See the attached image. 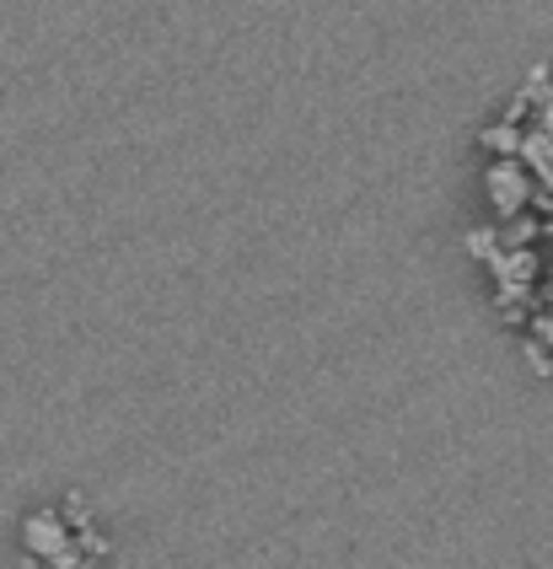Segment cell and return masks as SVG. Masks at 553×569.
Returning <instances> with one entry per match:
<instances>
[{"instance_id":"4","label":"cell","mask_w":553,"mask_h":569,"mask_svg":"<svg viewBox=\"0 0 553 569\" xmlns=\"http://www.w3.org/2000/svg\"><path fill=\"white\" fill-rule=\"evenodd\" d=\"M479 140H484V151H500V157H511V151L521 146V129H516V124H494V129H484Z\"/></svg>"},{"instance_id":"5","label":"cell","mask_w":553,"mask_h":569,"mask_svg":"<svg viewBox=\"0 0 553 569\" xmlns=\"http://www.w3.org/2000/svg\"><path fill=\"white\" fill-rule=\"evenodd\" d=\"M537 339H543V345L553 349V301H549V312L537 317Z\"/></svg>"},{"instance_id":"1","label":"cell","mask_w":553,"mask_h":569,"mask_svg":"<svg viewBox=\"0 0 553 569\" xmlns=\"http://www.w3.org/2000/svg\"><path fill=\"white\" fill-rule=\"evenodd\" d=\"M22 542H28V559H43V565H60V569H92V559L81 553L76 532L66 527L60 506H43L22 521Z\"/></svg>"},{"instance_id":"2","label":"cell","mask_w":553,"mask_h":569,"mask_svg":"<svg viewBox=\"0 0 553 569\" xmlns=\"http://www.w3.org/2000/svg\"><path fill=\"white\" fill-rule=\"evenodd\" d=\"M489 199H494V210H500V221H511L526 210V199H532V183H526V167L516 157H500L489 167Z\"/></svg>"},{"instance_id":"3","label":"cell","mask_w":553,"mask_h":569,"mask_svg":"<svg viewBox=\"0 0 553 569\" xmlns=\"http://www.w3.org/2000/svg\"><path fill=\"white\" fill-rule=\"evenodd\" d=\"M521 161H532L537 167V178L553 189V119H549V129H532V134H521Z\"/></svg>"},{"instance_id":"6","label":"cell","mask_w":553,"mask_h":569,"mask_svg":"<svg viewBox=\"0 0 553 569\" xmlns=\"http://www.w3.org/2000/svg\"><path fill=\"white\" fill-rule=\"evenodd\" d=\"M526 360H532V366H537V371H543V377H549V371H553V360H549V355H543V349H537V345L526 349Z\"/></svg>"}]
</instances>
